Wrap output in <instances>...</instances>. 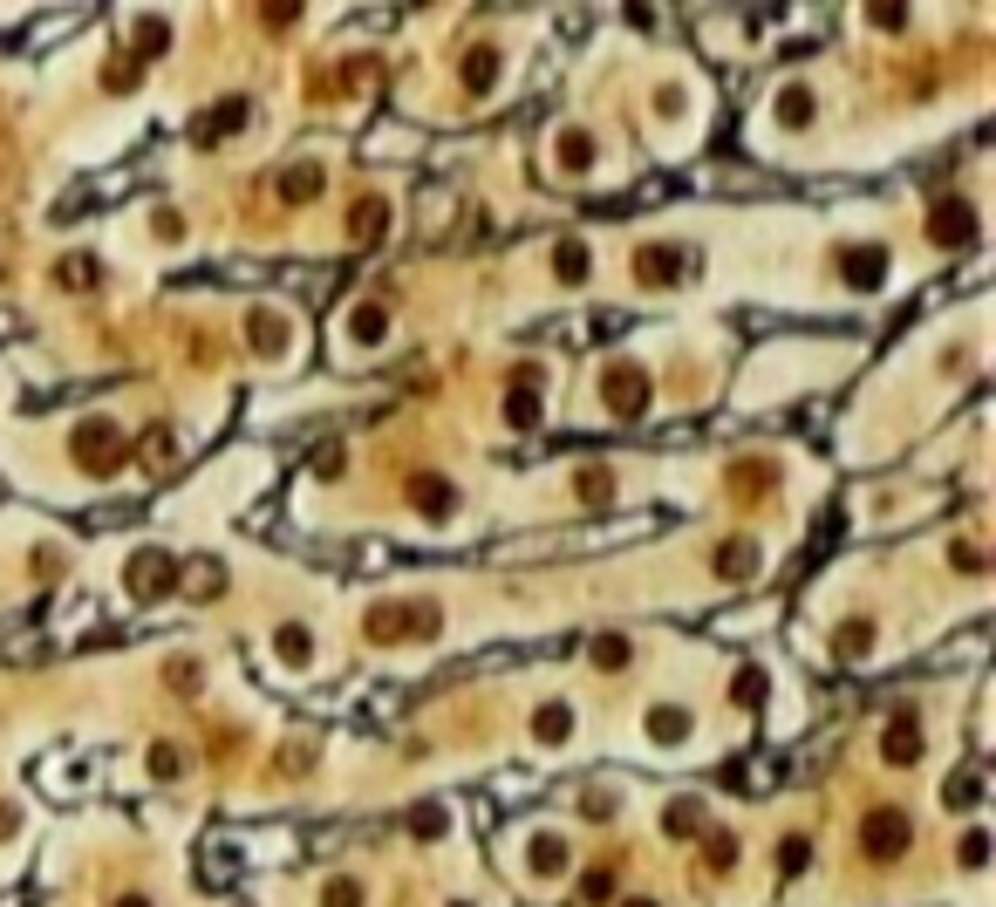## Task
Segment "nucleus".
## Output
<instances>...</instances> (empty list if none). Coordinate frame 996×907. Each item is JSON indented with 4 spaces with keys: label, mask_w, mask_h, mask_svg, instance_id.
<instances>
[{
    "label": "nucleus",
    "mask_w": 996,
    "mask_h": 907,
    "mask_svg": "<svg viewBox=\"0 0 996 907\" xmlns=\"http://www.w3.org/2000/svg\"><path fill=\"white\" fill-rule=\"evenodd\" d=\"M123 35L137 41V55L151 62V55H164V41H171V21H164V14H123Z\"/></svg>",
    "instance_id": "obj_17"
},
{
    "label": "nucleus",
    "mask_w": 996,
    "mask_h": 907,
    "mask_svg": "<svg viewBox=\"0 0 996 907\" xmlns=\"http://www.w3.org/2000/svg\"><path fill=\"white\" fill-rule=\"evenodd\" d=\"M710 567L724 573V580H751V573L765 567V553H758L751 539H730V546H717V560H710Z\"/></svg>",
    "instance_id": "obj_19"
},
{
    "label": "nucleus",
    "mask_w": 996,
    "mask_h": 907,
    "mask_svg": "<svg viewBox=\"0 0 996 907\" xmlns=\"http://www.w3.org/2000/svg\"><path fill=\"white\" fill-rule=\"evenodd\" d=\"M321 191V164H294V171H280V198L287 205H307Z\"/></svg>",
    "instance_id": "obj_23"
},
{
    "label": "nucleus",
    "mask_w": 996,
    "mask_h": 907,
    "mask_svg": "<svg viewBox=\"0 0 996 907\" xmlns=\"http://www.w3.org/2000/svg\"><path fill=\"white\" fill-rule=\"evenodd\" d=\"M383 341H389V307L362 301L348 314V355H369V348H383Z\"/></svg>",
    "instance_id": "obj_11"
},
{
    "label": "nucleus",
    "mask_w": 996,
    "mask_h": 907,
    "mask_svg": "<svg viewBox=\"0 0 996 907\" xmlns=\"http://www.w3.org/2000/svg\"><path fill=\"white\" fill-rule=\"evenodd\" d=\"M458 907H471V901H458Z\"/></svg>",
    "instance_id": "obj_44"
},
{
    "label": "nucleus",
    "mask_w": 996,
    "mask_h": 907,
    "mask_svg": "<svg viewBox=\"0 0 996 907\" xmlns=\"http://www.w3.org/2000/svg\"><path fill=\"white\" fill-rule=\"evenodd\" d=\"M635 266H642V280H649V287H669V280H676V246H649Z\"/></svg>",
    "instance_id": "obj_26"
},
{
    "label": "nucleus",
    "mask_w": 996,
    "mask_h": 907,
    "mask_svg": "<svg viewBox=\"0 0 996 907\" xmlns=\"http://www.w3.org/2000/svg\"><path fill=\"white\" fill-rule=\"evenodd\" d=\"M594 669H628V635H594Z\"/></svg>",
    "instance_id": "obj_27"
},
{
    "label": "nucleus",
    "mask_w": 996,
    "mask_h": 907,
    "mask_svg": "<svg viewBox=\"0 0 996 907\" xmlns=\"http://www.w3.org/2000/svg\"><path fill=\"white\" fill-rule=\"evenodd\" d=\"M546 164H553V178H594L601 144H594L580 123H553V130H546Z\"/></svg>",
    "instance_id": "obj_2"
},
{
    "label": "nucleus",
    "mask_w": 996,
    "mask_h": 907,
    "mask_svg": "<svg viewBox=\"0 0 996 907\" xmlns=\"http://www.w3.org/2000/svg\"><path fill=\"white\" fill-rule=\"evenodd\" d=\"M956 567H962V573H983V553H976L969 539H956Z\"/></svg>",
    "instance_id": "obj_38"
},
{
    "label": "nucleus",
    "mask_w": 996,
    "mask_h": 907,
    "mask_svg": "<svg viewBox=\"0 0 996 907\" xmlns=\"http://www.w3.org/2000/svg\"><path fill=\"white\" fill-rule=\"evenodd\" d=\"M55 280L82 294V287H96V260H89V253H76V260H62V266H55Z\"/></svg>",
    "instance_id": "obj_31"
},
{
    "label": "nucleus",
    "mask_w": 996,
    "mask_h": 907,
    "mask_svg": "<svg viewBox=\"0 0 996 907\" xmlns=\"http://www.w3.org/2000/svg\"><path fill=\"white\" fill-rule=\"evenodd\" d=\"M778 860H785V873H799V867H805V839H799V832L785 839V853H778Z\"/></svg>",
    "instance_id": "obj_37"
},
{
    "label": "nucleus",
    "mask_w": 996,
    "mask_h": 907,
    "mask_svg": "<svg viewBox=\"0 0 996 907\" xmlns=\"http://www.w3.org/2000/svg\"><path fill=\"white\" fill-rule=\"evenodd\" d=\"M273 648H280V662H287V669H307V662H314V635H307V621H280V628H273Z\"/></svg>",
    "instance_id": "obj_21"
},
{
    "label": "nucleus",
    "mask_w": 996,
    "mask_h": 907,
    "mask_svg": "<svg viewBox=\"0 0 996 907\" xmlns=\"http://www.w3.org/2000/svg\"><path fill=\"white\" fill-rule=\"evenodd\" d=\"M232 130H246V103H226V110L212 116V123H205L198 137H205V144H219V137H232Z\"/></svg>",
    "instance_id": "obj_30"
},
{
    "label": "nucleus",
    "mask_w": 996,
    "mask_h": 907,
    "mask_svg": "<svg viewBox=\"0 0 996 907\" xmlns=\"http://www.w3.org/2000/svg\"><path fill=\"white\" fill-rule=\"evenodd\" d=\"M151 778H157V785L185 778V751H178V744H151Z\"/></svg>",
    "instance_id": "obj_28"
},
{
    "label": "nucleus",
    "mask_w": 996,
    "mask_h": 907,
    "mask_svg": "<svg viewBox=\"0 0 996 907\" xmlns=\"http://www.w3.org/2000/svg\"><path fill=\"white\" fill-rule=\"evenodd\" d=\"M171 580H178V560H171L164 546H151V553H144V560L130 567V587H137V594H164Z\"/></svg>",
    "instance_id": "obj_16"
},
{
    "label": "nucleus",
    "mask_w": 996,
    "mask_h": 907,
    "mask_svg": "<svg viewBox=\"0 0 996 907\" xmlns=\"http://www.w3.org/2000/svg\"><path fill=\"white\" fill-rule=\"evenodd\" d=\"M867 648H874V621H846L840 635H833V655H840V662H867Z\"/></svg>",
    "instance_id": "obj_22"
},
{
    "label": "nucleus",
    "mask_w": 996,
    "mask_h": 907,
    "mask_svg": "<svg viewBox=\"0 0 996 907\" xmlns=\"http://www.w3.org/2000/svg\"><path fill=\"white\" fill-rule=\"evenodd\" d=\"M703 819H710L703 798H669V805H662V832H669V839H696Z\"/></svg>",
    "instance_id": "obj_18"
},
{
    "label": "nucleus",
    "mask_w": 996,
    "mask_h": 907,
    "mask_svg": "<svg viewBox=\"0 0 996 907\" xmlns=\"http://www.w3.org/2000/svg\"><path fill=\"white\" fill-rule=\"evenodd\" d=\"M983 860H990V832H983V826H969V832H962V867L976 873Z\"/></svg>",
    "instance_id": "obj_34"
},
{
    "label": "nucleus",
    "mask_w": 996,
    "mask_h": 907,
    "mask_svg": "<svg viewBox=\"0 0 996 907\" xmlns=\"http://www.w3.org/2000/svg\"><path fill=\"white\" fill-rule=\"evenodd\" d=\"M410 505H417L430 526H444V519H458V492L444 485V478H417L410 485Z\"/></svg>",
    "instance_id": "obj_14"
},
{
    "label": "nucleus",
    "mask_w": 996,
    "mask_h": 907,
    "mask_svg": "<svg viewBox=\"0 0 996 907\" xmlns=\"http://www.w3.org/2000/svg\"><path fill=\"white\" fill-rule=\"evenodd\" d=\"M574 485H580L587 505H608V498H614V471H608V464H587V471H574Z\"/></svg>",
    "instance_id": "obj_25"
},
{
    "label": "nucleus",
    "mask_w": 996,
    "mask_h": 907,
    "mask_svg": "<svg viewBox=\"0 0 996 907\" xmlns=\"http://www.w3.org/2000/svg\"><path fill=\"white\" fill-rule=\"evenodd\" d=\"M560 873H567V839L546 832V826L526 832V880H533V887H553Z\"/></svg>",
    "instance_id": "obj_6"
},
{
    "label": "nucleus",
    "mask_w": 996,
    "mask_h": 907,
    "mask_svg": "<svg viewBox=\"0 0 996 907\" xmlns=\"http://www.w3.org/2000/svg\"><path fill=\"white\" fill-rule=\"evenodd\" d=\"M123 457H130V437L116 430L110 416H89V423L76 430V464L89 471V478H110Z\"/></svg>",
    "instance_id": "obj_1"
},
{
    "label": "nucleus",
    "mask_w": 996,
    "mask_h": 907,
    "mask_svg": "<svg viewBox=\"0 0 996 907\" xmlns=\"http://www.w3.org/2000/svg\"><path fill=\"white\" fill-rule=\"evenodd\" d=\"M151 464H171V430H151Z\"/></svg>",
    "instance_id": "obj_40"
},
{
    "label": "nucleus",
    "mask_w": 996,
    "mask_h": 907,
    "mask_svg": "<svg viewBox=\"0 0 996 907\" xmlns=\"http://www.w3.org/2000/svg\"><path fill=\"white\" fill-rule=\"evenodd\" d=\"M737 860V832H710V867H730Z\"/></svg>",
    "instance_id": "obj_36"
},
{
    "label": "nucleus",
    "mask_w": 996,
    "mask_h": 907,
    "mask_svg": "<svg viewBox=\"0 0 996 907\" xmlns=\"http://www.w3.org/2000/svg\"><path fill=\"white\" fill-rule=\"evenodd\" d=\"M533 416H539V376H526L512 396H505V423H512V430H526Z\"/></svg>",
    "instance_id": "obj_24"
},
{
    "label": "nucleus",
    "mask_w": 996,
    "mask_h": 907,
    "mask_svg": "<svg viewBox=\"0 0 996 907\" xmlns=\"http://www.w3.org/2000/svg\"><path fill=\"white\" fill-rule=\"evenodd\" d=\"M580 894H587L594 907H608V901H614V867H594L587 880H580Z\"/></svg>",
    "instance_id": "obj_33"
},
{
    "label": "nucleus",
    "mask_w": 996,
    "mask_h": 907,
    "mask_svg": "<svg viewBox=\"0 0 996 907\" xmlns=\"http://www.w3.org/2000/svg\"><path fill=\"white\" fill-rule=\"evenodd\" d=\"M976 205H969V198H949V205H935V219H928V239H935V246H949V253H956V246H976Z\"/></svg>",
    "instance_id": "obj_5"
},
{
    "label": "nucleus",
    "mask_w": 996,
    "mask_h": 907,
    "mask_svg": "<svg viewBox=\"0 0 996 907\" xmlns=\"http://www.w3.org/2000/svg\"><path fill=\"white\" fill-rule=\"evenodd\" d=\"M321 907H362V880H355V873H335V880L321 887Z\"/></svg>",
    "instance_id": "obj_29"
},
{
    "label": "nucleus",
    "mask_w": 996,
    "mask_h": 907,
    "mask_svg": "<svg viewBox=\"0 0 996 907\" xmlns=\"http://www.w3.org/2000/svg\"><path fill=\"white\" fill-rule=\"evenodd\" d=\"M771 116H778V130H812V116H819L812 82H785V89H771Z\"/></svg>",
    "instance_id": "obj_8"
},
{
    "label": "nucleus",
    "mask_w": 996,
    "mask_h": 907,
    "mask_svg": "<svg viewBox=\"0 0 996 907\" xmlns=\"http://www.w3.org/2000/svg\"><path fill=\"white\" fill-rule=\"evenodd\" d=\"M860 839H867V853H874V860H901V853H908V839H915V826H908L901 812H874Z\"/></svg>",
    "instance_id": "obj_9"
},
{
    "label": "nucleus",
    "mask_w": 996,
    "mask_h": 907,
    "mask_svg": "<svg viewBox=\"0 0 996 907\" xmlns=\"http://www.w3.org/2000/svg\"><path fill=\"white\" fill-rule=\"evenodd\" d=\"M110 907H151V894H116Z\"/></svg>",
    "instance_id": "obj_41"
},
{
    "label": "nucleus",
    "mask_w": 996,
    "mask_h": 907,
    "mask_svg": "<svg viewBox=\"0 0 996 907\" xmlns=\"http://www.w3.org/2000/svg\"><path fill=\"white\" fill-rule=\"evenodd\" d=\"M690 737H696V710H683V703L649 710V744H690Z\"/></svg>",
    "instance_id": "obj_13"
},
{
    "label": "nucleus",
    "mask_w": 996,
    "mask_h": 907,
    "mask_svg": "<svg viewBox=\"0 0 996 907\" xmlns=\"http://www.w3.org/2000/svg\"><path fill=\"white\" fill-rule=\"evenodd\" d=\"M574 730H580V710L567 703V696H553V703H539V710H533V744H539V751H567V744H574Z\"/></svg>",
    "instance_id": "obj_4"
},
{
    "label": "nucleus",
    "mask_w": 996,
    "mask_h": 907,
    "mask_svg": "<svg viewBox=\"0 0 996 907\" xmlns=\"http://www.w3.org/2000/svg\"><path fill=\"white\" fill-rule=\"evenodd\" d=\"M601 382H608L601 396H608L614 416H642V410H649V376H642V369H608Z\"/></svg>",
    "instance_id": "obj_10"
},
{
    "label": "nucleus",
    "mask_w": 996,
    "mask_h": 907,
    "mask_svg": "<svg viewBox=\"0 0 996 907\" xmlns=\"http://www.w3.org/2000/svg\"><path fill=\"white\" fill-rule=\"evenodd\" d=\"M881 757H887V764H901V771L921 757V723H915V710H894V723L881 730Z\"/></svg>",
    "instance_id": "obj_12"
},
{
    "label": "nucleus",
    "mask_w": 996,
    "mask_h": 907,
    "mask_svg": "<svg viewBox=\"0 0 996 907\" xmlns=\"http://www.w3.org/2000/svg\"><path fill=\"white\" fill-rule=\"evenodd\" d=\"M7 832H14V805H0V839H7Z\"/></svg>",
    "instance_id": "obj_42"
},
{
    "label": "nucleus",
    "mask_w": 996,
    "mask_h": 907,
    "mask_svg": "<svg viewBox=\"0 0 996 907\" xmlns=\"http://www.w3.org/2000/svg\"><path fill=\"white\" fill-rule=\"evenodd\" d=\"M410 832H417V839H444V832H451V819H444V805H423L417 819H410Z\"/></svg>",
    "instance_id": "obj_32"
},
{
    "label": "nucleus",
    "mask_w": 996,
    "mask_h": 907,
    "mask_svg": "<svg viewBox=\"0 0 996 907\" xmlns=\"http://www.w3.org/2000/svg\"><path fill=\"white\" fill-rule=\"evenodd\" d=\"M458 76H464V89H471V96H492L498 76H505V55H498V48H471V55L458 62Z\"/></svg>",
    "instance_id": "obj_15"
},
{
    "label": "nucleus",
    "mask_w": 996,
    "mask_h": 907,
    "mask_svg": "<svg viewBox=\"0 0 996 907\" xmlns=\"http://www.w3.org/2000/svg\"><path fill=\"white\" fill-rule=\"evenodd\" d=\"M840 273L853 294H874V287H887V273H894V253L887 246H853V253H840Z\"/></svg>",
    "instance_id": "obj_7"
},
{
    "label": "nucleus",
    "mask_w": 996,
    "mask_h": 907,
    "mask_svg": "<svg viewBox=\"0 0 996 907\" xmlns=\"http://www.w3.org/2000/svg\"><path fill=\"white\" fill-rule=\"evenodd\" d=\"M628 907H655V901H628Z\"/></svg>",
    "instance_id": "obj_43"
},
{
    "label": "nucleus",
    "mask_w": 996,
    "mask_h": 907,
    "mask_svg": "<svg viewBox=\"0 0 996 907\" xmlns=\"http://www.w3.org/2000/svg\"><path fill=\"white\" fill-rule=\"evenodd\" d=\"M246 341H253V355H260V362H287V355L301 348L287 307H253V314H246Z\"/></svg>",
    "instance_id": "obj_3"
},
{
    "label": "nucleus",
    "mask_w": 996,
    "mask_h": 907,
    "mask_svg": "<svg viewBox=\"0 0 996 907\" xmlns=\"http://www.w3.org/2000/svg\"><path fill=\"white\" fill-rule=\"evenodd\" d=\"M867 21H874V28H908V14H901V7H874Z\"/></svg>",
    "instance_id": "obj_39"
},
{
    "label": "nucleus",
    "mask_w": 996,
    "mask_h": 907,
    "mask_svg": "<svg viewBox=\"0 0 996 907\" xmlns=\"http://www.w3.org/2000/svg\"><path fill=\"white\" fill-rule=\"evenodd\" d=\"M376 232H383V205H362V212H355V239H362V246H369V239H376Z\"/></svg>",
    "instance_id": "obj_35"
},
{
    "label": "nucleus",
    "mask_w": 996,
    "mask_h": 907,
    "mask_svg": "<svg viewBox=\"0 0 996 907\" xmlns=\"http://www.w3.org/2000/svg\"><path fill=\"white\" fill-rule=\"evenodd\" d=\"M587 266H594V253H587V239H560V246H553V273H560L567 287H587V280H594Z\"/></svg>",
    "instance_id": "obj_20"
}]
</instances>
